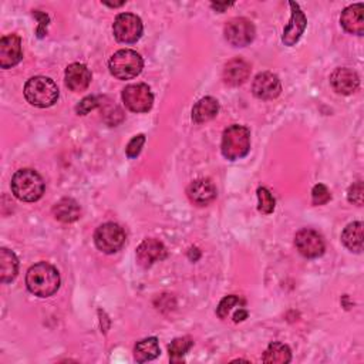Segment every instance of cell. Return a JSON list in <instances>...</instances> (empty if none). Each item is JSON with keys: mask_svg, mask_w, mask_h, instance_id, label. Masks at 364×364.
Segmentation results:
<instances>
[{"mask_svg": "<svg viewBox=\"0 0 364 364\" xmlns=\"http://www.w3.org/2000/svg\"><path fill=\"white\" fill-rule=\"evenodd\" d=\"M258 199H259V206H258L259 212L269 215L275 211V198H273V195L271 194L269 190L259 188L258 190Z\"/></svg>", "mask_w": 364, "mask_h": 364, "instance_id": "obj_28", "label": "cell"}, {"mask_svg": "<svg viewBox=\"0 0 364 364\" xmlns=\"http://www.w3.org/2000/svg\"><path fill=\"white\" fill-rule=\"evenodd\" d=\"M340 23L347 33L363 36L364 34V6L363 3H357L349 6L343 10L340 16Z\"/></svg>", "mask_w": 364, "mask_h": 364, "instance_id": "obj_17", "label": "cell"}, {"mask_svg": "<svg viewBox=\"0 0 364 364\" xmlns=\"http://www.w3.org/2000/svg\"><path fill=\"white\" fill-rule=\"evenodd\" d=\"M250 150V131L243 126H231L224 131L221 151L229 161H236L248 156Z\"/></svg>", "mask_w": 364, "mask_h": 364, "instance_id": "obj_4", "label": "cell"}, {"mask_svg": "<svg viewBox=\"0 0 364 364\" xmlns=\"http://www.w3.org/2000/svg\"><path fill=\"white\" fill-rule=\"evenodd\" d=\"M12 192L23 202H36L45 194V181L34 169H20L12 178Z\"/></svg>", "mask_w": 364, "mask_h": 364, "instance_id": "obj_2", "label": "cell"}, {"mask_svg": "<svg viewBox=\"0 0 364 364\" xmlns=\"http://www.w3.org/2000/svg\"><path fill=\"white\" fill-rule=\"evenodd\" d=\"M187 194L194 204L205 206L216 198V188L209 179H197L188 187Z\"/></svg>", "mask_w": 364, "mask_h": 364, "instance_id": "obj_18", "label": "cell"}, {"mask_svg": "<svg viewBox=\"0 0 364 364\" xmlns=\"http://www.w3.org/2000/svg\"><path fill=\"white\" fill-rule=\"evenodd\" d=\"M100 105V101L97 97H86L77 107H76V112L80 116H86L89 114L94 108H97Z\"/></svg>", "mask_w": 364, "mask_h": 364, "instance_id": "obj_32", "label": "cell"}, {"mask_svg": "<svg viewBox=\"0 0 364 364\" xmlns=\"http://www.w3.org/2000/svg\"><path fill=\"white\" fill-rule=\"evenodd\" d=\"M289 6H290V9H292V17H290L287 26L283 30L282 42L285 43V46L292 47L302 38V34L308 26V19L298 3L290 2Z\"/></svg>", "mask_w": 364, "mask_h": 364, "instance_id": "obj_11", "label": "cell"}, {"mask_svg": "<svg viewBox=\"0 0 364 364\" xmlns=\"http://www.w3.org/2000/svg\"><path fill=\"white\" fill-rule=\"evenodd\" d=\"M142 57L134 50H119L108 61L112 75L119 80H131L142 71Z\"/></svg>", "mask_w": 364, "mask_h": 364, "instance_id": "obj_5", "label": "cell"}, {"mask_svg": "<svg viewBox=\"0 0 364 364\" xmlns=\"http://www.w3.org/2000/svg\"><path fill=\"white\" fill-rule=\"evenodd\" d=\"M342 242L349 250L360 253L363 250V224L353 222L347 225L342 234Z\"/></svg>", "mask_w": 364, "mask_h": 364, "instance_id": "obj_24", "label": "cell"}, {"mask_svg": "<svg viewBox=\"0 0 364 364\" xmlns=\"http://www.w3.org/2000/svg\"><path fill=\"white\" fill-rule=\"evenodd\" d=\"M167 258V248L157 239H145L137 248V262L142 268H150Z\"/></svg>", "mask_w": 364, "mask_h": 364, "instance_id": "obj_13", "label": "cell"}, {"mask_svg": "<svg viewBox=\"0 0 364 364\" xmlns=\"http://www.w3.org/2000/svg\"><path fill=\"white\" fill-rule=\"evenodd\" d=\"M26 285L34 296L50 298L60 287L59 271L47 262L36 264L26 273Z\"/></svg>", "mask_w": 364, "mask_h": 364, "instance_id": "obj_1", "label": "cell"}, {"mask_svg": "<svg viewBox=\"0 0 364 364\" xmlns=\"http://www.w3.org/2000/svg\"><path fill=\"white\" fill-rule=\"evenodd\" d=\"M121 97L126 107L132 113H149L154 104V96L147 84L127 86Z\"/></svg>", "mask_w": 364, "mask_h": 364, "instance_id": "obj_7", "label": "cell"}, {"mask_svg": "<svg viewBox=\"0 0 364 364\" xmlns=\"http://www.w3.org/2000/svg\"><path fill=\"white\" fill-rule=\"evenodd\" d=\"M94 242L98 250L104 253H116L126 243V232L120 225L107 222L97 228L94 234Z\"/></svg>", "mask_w": 364, "mask_h": 364, "instance_id": "obj_6", "label": "cell"}, {"mask_svg": "<svg viewBox=\"0 0 364 364\" xmlns=\"http://www.w3.org/2000/svg\"><path fill=\"white\" fill-rule=\"evenodd\" d=\"M255 26L245 17H236L225 26V39L234 47H245L255 39Z\"/></svg>", "mask_w": 364, "mask_h": 364, "instance_id": "obj_9", "label": "cell"}, {"mask_svg": "<svg viewBox=\"0 0 364 364\" xmlns=\"http://www.w3.org/2000/svg\"><path fill=\"white\" fill-rule=\"evenodd\" d=\"M248 317V312L243 309V308H239L235 313H234V321L238 323V321H242Z\"/></svg>", "mask_w": 364, "mask_h": 364, "instance_id": "obj_34", "label": "cell"}, {"mask_svg": "<svg viewBox=\"0 0 364 364\" xmlns=\"http://www.w3.org/2000/svg\"><path fill=\"white\" fill-rule=\"evenodd\" d=\"M19 272V261L16 255L6 249H0V280L2 283H10Z\"/></svg>", "mask_w": 364, "mask_h": 364, "instance_id": "obj_22", "label": "cell"}, {"mask_svg": "<svg viewBox=\"0 0 364 364\" xmlns=\"http://www.w3.org/2000/svg\"><path fill=\"white\" fill-rule=\"evenodd\" d=\"M144 142H145V135H144V134L135 135V137L128 142L127 149H126L127 157H128V158H137V157L139 156V153H141V149H142Z\"/></svg>", "mask_w": 364, "mask_h": 364, "instance_id": "obj_30", "label": "cell"}, {"mask_svg": "<svg viewBox=\"0 0 364 364\" xmlns=\"http://www.w3.org/2000/svg\"><path fill=\"white\" fill-rule=\"evenodd\" d=\"M160 344L157 338H149L138 342L134 349V357L137 363H145L151 361L160 356Z\"/></svg>", "mask_w": 364, "mask_h": 364, "instance_id": "obj_23", "label": "cell"}, {"mask_svg": "<svg viewBox=\"0 0 364 364\" xmlns=\"http://www.w3.org/2000/svg\"><path fill=\"white\" fill-rule=\"evenodd\" d=\"M242 306H245V301L236 295H231L221 301L220 306L216 309V314L221 319H227L234 310V308H242Z\"/></svg>", "mask_w": 364, "mask_h": 364, "instance_id": "obj_27", "label": "cell"}, {"mask_svg": "<svg viewBox=\"0 0 364 364\" xmlns=\"http://www.w3.org/2000/svg\"><path fill=\"white\" fill-rule=\"evenodd\" d=\"M250 75V66L242 59L231 60L224 68V82L229 86L243 84Z\"/></svg>", "mask_w": 364, "mask_h": 364, "instance_id": "obj_19", "label": "cell"}, {"mask_svg": "<svg viewBox=\"0 0 364 364\" xmlns=\"http://www.w3.org/2000/svg\"><path fill=\"white\" fill-rule=\"evenodd\" d=\"M53 215L57 221L63 224H71V222H76L80 218L82 208L75 199L63 198L54 205Z\"/></svg>", "mask_w": 364, "mask_h": 364, "instance_id": "obj_20", "label": "cell"}, {"mask_svg": "<svg viewBox=\"0 0 364 364\" xmlns=\"http://www.w3.org/2000/svg\"><path fill=\"white\" fill-rule=\"evenodd\" d=\"M24 97L34 107L47 108L57 103L59 89L52 79L38 76L27 80L24 86Z\"/></svg>", "mask_w": 364, "mask_h": 364, "instance_id": "obj_3", "label": "cell"}, {"mask_svg": "<svg viewBox=\"0 0 364 364\" xmlns=\"http://www.w3.org/2000/svg\"><path fill=\"white\" fill-rule=\"evenodd\" d=\"M91 83L90 70L80 63H73L66 68V86L75 93L87 90Z\"/></svg>", "mask_w": 364, "mask_h": 364, "instance_id": "obj_16", "label": "cell"}, {"mask_svg": "<svg viewBox=\"0 0 364 364\" xmlns=\"http://www.w3.org/2000/svg\"><path fill=\"white\" fill-rule=\"evenodd\" d=\"M295 245L305 258L314 259L324 253L326 245L321 235L313 229H302L295 236Z\"/></svg>", "mask_w": 364, "mask_h": 364, "instance_id": "obj_10", "label": "cell"}, {"mask_svg": "<svg viewBox=\"0 0 364 364\" xmlns=\"http://www.w3.org/2000/svg\"><path fill=\"white\" fill-rule=\"evenodd\" d=\"M142 30L144 27L141 19L132 13L119 15L113 26L114 38L117 39V42L126 45L137 43L141 39Z\"/></svg>", "mask_w": 364, "mask_h": 364, "instance_id": "obj_8", "label": "cell"}, {"mask_svg": "<svg viewBox=\"0 0 364 364\" xmlns=\"http://www.w3.org/2000/svg\"><path fill=\"white\" fill-rule=\"evenodd\" d=\"M104 5L110 6V8H120V6H123V5H124V2H123V3H104Z\"/></svg>", "mask_w": 364, "mask_h": 364, "instance_id": "obj_35", "label": "cell"}, {"mask_svg": "<svg viewBox=\"0 0 364 364\" xmlns=\"http://www.w3.org/2000/svg\"><path fill=\"white\" fill-rule=\"evenodd\" d=\"M290 360H292V351L286 344L279 342L269 344L264 354V363L269 364H286L290 363Z\"/></svg>", "mask_w": 364, "mask_h": 364, "instance_id": "obj_25", "label": "cell"}, {"mask_svg": "<svg viewBox=\"0 0 364 364\" xmlns=\"http://www.w3.org/2000/svg\"><path fill=\"white\" fill-rule=\"evenodd\" d=\"M252 91L255 97L261 100H273L280 94L282 84L279 77L273 75V73L264 71L255 77L252 83Z\"/></svg>", "mask_w": 364, "mask_h": 364, "instance_id": "obj_14", "label": "cell"}, {"mask_svg": "<svg viewBox=\"0 0 364 364\" xmlns=\"http://www.w3.org/2000/svg\"><path fill=\"white\" fill-rule=\"evenodd\" d=\"M33 16H34L36 19H39V22H40V24H39L38 30H36V33H38V38H39V39H43L45 36L47 34V26H49L50 19H49V16H47L46 13L39 12V10H34V12H33Z\"/></svg>", "mask_w": 364, "mask_h": 364, "instance_id": "obj_33", "label": "cell"}, {"mask_svg": "<svg viewBox=\"0 0 364 364\" xmlns=\"http://www.w3.org/2000/svg\"><path fill=\"white\" fill-rule=\"evenodd\" d=\"M192 344H194V342L191 338H179V339L172 340L171 344L168 346L171 361H174V363L182 361V357L190 351Z\"/></svg>", "mask_w": 364, "mask_h": 364, "instance_id": "obj_26", "label": "cell"}, {"mask_svg": "<svg viewBox=\"0 0 364 364\" xmlns=\"http://www.w3.org/2000/svg\"><path fill=\"white\" fill-rule=\"evenodd\" d=\"M332 199V195H331V191L327 190L326 185L323 184H317L314 185L313 191H312V202L313 205H324Z\"/></svg>", "mask_w": 364, "mask_h": 364, "instance_id": "obj_29", "label": "cell"}, {"mask_svg": "<svg viewBox=\"0 0 364 364\" xmlns=\"http://www.w3.org/2000/svg\"><path fill=\"white\" fill-rule=\"evenodd\" d=\"M23 59L22 40L16 34L3 36L0 40V67L12 68L19 64Z\"/></svg>", "mask_w": 364, "mask_h": 364, "instance_id": "obj_12", "label": "cell"}, {"mask_svg": "<svg viewBox=\"0 0 364 364\" xmlns=\"http://www.w3.org/2000/svg\"><path fill=\"white\" fill-rule=\"evenodd\" d=\"M331 84L336 93L349 96L357 90L360 84V79L354 70L347 67H339L332 73Z\"/></svg>", "mask_w": 364, "mask_h": 364, "instance_id": "obj_15", "label": "cell"}, {"mask_svg": "<svg viewBox=\"0 0 364 364\" xmlns=\"http://www.w3.org/2000/svg\"><path fill=\"white\" fill-rule=\"evenodd\" d=\"M363 194H364V190H363V182L361 181H357L356 184H353L350 188H349V194H347V198H349V202L357 205V206H361L363 205Z\"/></svg>", "mask_w": 364, "mask_h": 364, "instance_id": "obj_31", "label": "cell"}, {"mask_svg": "<svg viewBox=\"0 0 364 364\" xmlns=\"http://www.w3.org/2000/svg\"><path fill=\"white\" fill-rule=\"evenodd\" d=\"M218 112H220V103L213 97H205L201 98L192 108V120L197 124L206 123L216 117Z\"/></svg>", "mask_w": 364, "mask_h": 364, "instance_id": "obj_21", "label": "cell"}]
</instances>
